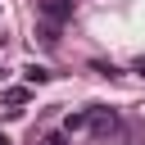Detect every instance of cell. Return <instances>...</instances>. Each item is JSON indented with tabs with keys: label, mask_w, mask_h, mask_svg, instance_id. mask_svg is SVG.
Masks as SVG:
<instances>
[{
	"label": "cell",
	"mask_w": 145,
	"mask_h": 145,
	"mask_svg": "<svg viewBox=\"0 0 145 145\" xmlns=\"http://www.w3.org/2000/svg\"><path fill=\"white\" fill-rule=\"evenodd\" d=\"M5 104H14V109L27 104V86H9V91H5Z\"/></svg>",
	"instance_id": "5"
},
{
	"label": "cell",
	"mask_w": 145,
	"mask_h": 145,
	"mask_svg": "<svg viewBox=\"0 0 145 145\" xmlns=\"http://www.w3.org/2000/svg\"><path fill=\"white\" fill-rule=\"evenodd\" d=\"M86 113H91V136L118 131V113H113V109H100V104H95V109H86Z\"/></svg>",
	"instance_id": "1"
},
{
	"label": "cell",
	"mask_w": 145,
	"mask_h": 145,
	"mask_svg": "<svg viewBox=\"0 0 145 145\" xmlns=\"http://www.w3.org/2000/svg\"><path fill=\"white\" fill-rule=\"evenodd\" d=\"M136 72H140V77H145V54H140V59H136Z\"/></svg>",
	"instance_id": "7"
},
{
	"label": "cell",
	"mask_w": 145,
	"mask_h": 145,
	"mask_svg": "<svg viewBox=\"0 0 145 145\" xmlns=\"http://www.w3.org/2000/svg\"><path fill=\"white\" fill-rule=\"evenodd\" d=\"M41 5V14L50 18V23H63V18H72V0H36Z\"/></svg>",
	"instance_id": "3"
},
{
	"label": "cell",
	"mask_w": 145,
	"mask_h": 145,
	"mask_svg": "<svg viewBox=\"0 0 145 145\" xmlns=\"http://www.w3.org/2000/svg\"><path fill=\"white\" fill-rule=\"evenodd\" d=\"M41 145H63V136H45V140H41Z\"/></svg>",
	"instance_id": "6"
},
{
	"label": "cell",
	"mask_w": 145,
	"mask_h": 145,
	"mask_svg": "<svg viewBox=\"0 0 145 145\" xmlns=\"http://www.w3.org/2000/svg\"><path fill=\"white\" fill-rule=\"evenodd\" d=\"M0 145H9V136H0Z\"/></svg>",
	"instance_id": "8"
},
{
	"label": "cell",
	"mask_w": 145,
	"mask_h": 145,
	"mask_svg": "<svg viewBox=\"0 0 145 145\" xmlns=\"http://www.w3.org/2000/svg\"><path fill=\"white\" fill-rule=\"evenodd\" d=\"M63 136H72V140H86V136H91V113H86V109L68 113V118H63Z\"/></svg>",
	"instance_id": "2"
},
{
	"label": "cell",
	"mask_w": 145,
	"mask_h": 145,
	"mask_svg": "<svg viewBox=\"0 0 145 145\" xmlns=\"http://www.w3.org/2000/svg\"><path fill=\"white\" fill-rule=\"evenodd\" d=\"M23 77H27L32 86H41V82H50V68H41V63H27V68H23Z\"/></svg>",
	"instance_id": "4"
}]
</instances>
